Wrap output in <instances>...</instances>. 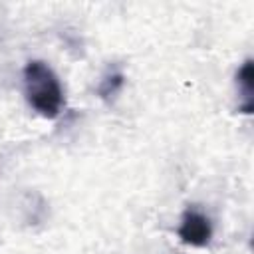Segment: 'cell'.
I'll return each instance as SVG.
<instances>
[{
	"instance_id": "1",
	"label": "cell",
	"mask_w": 254,
	"mask_h": 254,
	"mask_svg": "<svg viewBox=\"0 0 254 254\" xmlns=\"http://www.w3.org/2000/svg\"><path fill=\"white\" fill-rule=\"evenodd\" d=\"M22 81L28 103L42 117L54 119L60 115L64 105V89L60 85L58 75L46 62L42 60L28 62L22 69Z\"/></svg>"
},
{
	"instance_id": "2",
	"label": "cell",
	"mask_w": 254,
	"mask_h": 254,
	"mask_svg": "<svg viewBox=\"0 0 254 254\" xmlns=\"http://www.w3.org/2000/svg\"><path fill=\"white\" fill-rule=\"evenodd\" d=\"M177 234L185 244L194 246V248H202L212 238L210 218L204 212H200L198 208L190 206V208H187L183 212V218H181V224L177 228Z\"/></svg>"
},
{
	"instance_id": "3",
	"label": "cell",
	"mask_w": 254,
	"mask_h": 254,
	"mask_svg": "<svg viewBox=\"0 0 254 254\" xmlns=\"http://www.w3.org/2000/svg\"><path fill=\"white\" fill-rule=\"evenodd\" d=\"M236 85L242 95V101L238 103V111L250 115L254 111V69L250 58L244 60V64L236 71Z\"/></svg>"
},
{
	"instance_id": "4",
	"label": "cell",
	"mask_w": 254,
	"mask_h": 254,
	"mask_svg": "<svg viewBox=\"0 0 254 254\" xmlns=\"http://www.w3.org/2000/svg\"><path fill=\"white\" fill-rule=\"evenodd\" d=\"M123 83H125V75H123V71H119V69H111V71H107V73L103 75V79L99 81V85H97V95H99L101 99L109 101L111 97H115V95L121 91Z\"/></svg>"
}]
</instances>
